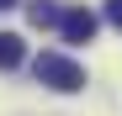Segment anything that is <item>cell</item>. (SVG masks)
I'll return each mask as SVG.
<instances>
[{"label": "cell", "instance_id": "3", "mask_svg": "<svg viewBox=\"0 0 122 116\" xmlns=\"http://www.w3.org/2000/svg\"><path fill=\"white\" fill-rule=\"evenodd\" d=\"M21 58H27V42L16 32H0V69H16Z\"/></svg>", "mask_w": 122, "mask_h": 116}, {"label": "cell", "instance_id": "6", "mask_svg": "<svg viewBox=\"0 0 122 116\" xmlns=\"http://www.w3.org/2000/svg\"><path fill=\"white\" fill-rule=\"evenodd\" d=\"M5 5H21V0H0V11H5Z\"/></svg>", "mask_w": 122, "mask_h": 116}, {"label": "cell", "instance_id": "1", "mask_svg": "<svg viewBox=\"0 0 122 116\" xmlns=\"http://www.w3.org/2000/svg\"><path fill=\"white\" fill-rule=\"evenodd\" d=\"M32 74H37V85H48V90H58V95L85 90V69H80L74 58H64V53H37V58H32Z\"/></svg>", "mask_w": 122, "mask_h": 116}, {"label": "cell", "instance_id": "2", "mask_svg": "<svg viewBox=\"0 0 122 116\" xmlns=\"http://www.w3.org/2000/svg\"><path fill=\"white\" fill-rule=\"evenodd\" d=\"M96 11H85V5H80V11H64V21H58V32H64V42H90V37H96Z\"/></svg>", "mask_w": 122, "mask_h": 116}, {"label": "cell", "instance_id": "4", "mask_svg": "<svg viewBox=\"0 0 122 116\" xmlns=\"http://www.w3.org/2000/svg\"><path fill=\"white\" fill-rule=\"evenodd\" d=\"M27 16H32V27H58V21H64V11H58L53 0H32Z\"/></svg>", "mask_w": 122, "mask_h": 116}, {"label": "cell", "instance_id": "5", "mask_svg": "<svg viewBox=\"0 0 122 116\" xmlns=\"http://www.w3.org/2000/svg\"><path fill=\"white\" fill-rule=\"evenodd\" d=\"M106 21H112V27H122V0H106Z\"/></svg>", "mask_w": 122, "mask_h": 116}]
</instances>
